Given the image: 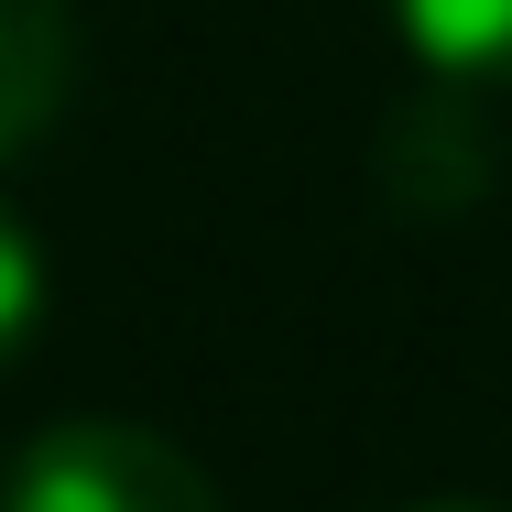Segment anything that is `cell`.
Returning <instances> with one entry per match:
<instances>
[{
    "label": "cell",
    "instance_id": "6da1fadb",
    "mask_svg": "<svg viewBox=\"0 0 512 512\" xmlns=\"http://www.w3.org/2000/svg\"><path fill=\"white\" fill-rule=\"evenodd\" d=\"M0 512H218V480L131 414H66L11 447Z\"/></svg>",
    "mask_w": 512,
    "mask_h": 512
},
{
    "label": "cell",
    "instance_id": "7a4b0ae2",
    "mask_svg": "<svg viewBox=\"0 0 512 512\" xmlns=\"http://www.w3.org/2000/svg\"><path fill=\"white\" fill-rule=\"evenodd\" d=\"M77 77V11L66 0H0V164L22 142H44V120L66 109Z\"/></svg>",
    "mask_w": 512,
    "mask_h": 512
},
{
    "label": "cell",
    "instance_id": "3957f363",
    "mask_svg": "<svg viewBox=\"0 0 512 512\" xmlns=\"http://www.w3.org/2000/svg\"><path fill=\"white\" fill-rule=\"evenodd\" d=\"M404 44L458 88H512V0H393Z\"/></svg>",
    "mask_w": 512,
    "mask_h": 512
},
{
    "label": "cell",
    "instance_id": "277c9868",
    "mask_svg": "<svg viewBox=\"0 0 512 512\" xmlns=\"http://www.w3.org/2000/svg\"><path fill=\"white\" fill-rule=\"evenodd\" d=\"M33 327H44V240L0 207V371L33 349Z\"/></svg>",
    "mask_w": 512,
    "mask_h": 512
},
{
    "label": "cell",
    "instance_id": "5b68a950",
    "mask_svg": "<svg viewBox=\"0 0 512 512\" xmlns=\"http://www.w3.org/2000/svg\"><path fill=\"white\" fill-rule=\"evenodd\" d=\"M414 512H502V502H414Z\"/></svg>",
    "mask_w": 512,
    "mask_h": 512
}]
</instances>
